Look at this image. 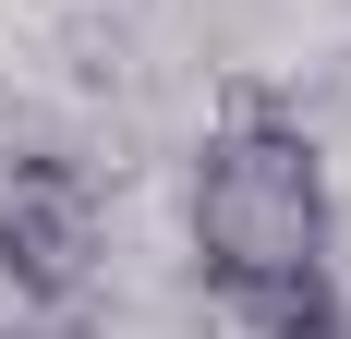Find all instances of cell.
I'll return each instance as SVG.
<instances>
[{
  "label": "cell",
  "mask_w": 351,
  "mask_h": 339,
  "mask_svg": "<svg viewBox=\"0 0 351 339\" xmlns=\"http://www.w3.org/2000/svg\"><path fill=\"white\" fill-rule=\"evenodd\" d=\"M339 242V194H327V158L303 134V109H279L267 85H230V109L194 145V279L206 303H267L291 279L327 267Z\"/></svg>",
  "instance_id": "1"
},
{
  "label": "cell",
  "mask_w": 351,
  "mask_h": 339,
  "mask_svg": "<svg viewBox=\"0 0 351 339\" xmlns=\"http://www.w3.org/2000/svg\"><path fill=\"white\" fill-rule=\"evenodd\" d=\"M97 255H109L97 170L61 158V145L0 158V291H12V303L25 315H73L97 291Z\"/></svg>",
  "instance_id": "2"
},
{
  "label": "cell",
  "mask_w": 351,
  "mask_h": 339,
  "mask_svg": "<svg viewBox=\"0 0 351 339\" xmlns=\"http://www.w3.org/2000/svg\"><path fill=\"white\" fill-rule=\"evenodd\" d=\"M254 339H351V303H339V267L291 279V291H267V303H243Z\"/></svg>",
  "instance_id": "3"
},
{
  "label": "cell",
  "mask_w": 351,
  "mask_h": 339,
  "mask_svg": "<svg viewBox=\"0 0 351 339\" xmlns=\"http://www.w3.org/2000/svg\"><path fill=\"white\" fill-rule=\"evenodd\" d=\"M0 339H49V327H0Z\"/></svg>",
  "instance_id": "4"
}]
</instances>
